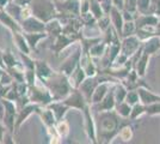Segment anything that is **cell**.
I'll return each mask as SVG.
<instances>
[{
    "mask_svg": "<svg viewBox=\"0 0 160 144\" xmlns=\"http://www.w3.org/2000/svg\"><path fill=\"white\" fill-rule=\"evenodd\" d=\"M59 132H60L61 135H66L67 132H68V126H67L66 123H61L59 125Z\"/></svg>",
    "mask_w": 160,
    "mask_h": 144,
    "instance_id": "14",
    "label": "cell"
},
{
    "mask_svg": "<svg viewBox=\"0 0 160 144\" xmlns=\"http://www.w3.org/2000/svg\"><path fill=\"white\" fill-rule=\"evenodd\" d=\"M128 103H135L138 101V94L136 93H129V95L127 96Z\"/></svg>",
    "mask_w": 160,
    "mask_h": 144,
    "instance_id": "12",
    "label": "cell"
},
{
    "mask_svg": "<svg viewBox=\"0 0 160 144\" xmlns=\"http://www.w3.org/2000/svg\"><path fill=\"white\" fill-rule=\"evenodd\" d=\"M139 47V42L135 37H129L124 41V53L126 54H132V52H134L136 48Z\"/></svg>",
    "mask_w": 160,
    "mask_h": 144,
    "instance_id": "2",
    "label": "cell"
},
{
    "mask_svg": "<svg viewBox=\"0 0 160 144\" xmlns=\"http://www.w3.org/2000/svg\"><path fill=\"white\" fill-rule=\"evenodd\" d=\"M112 17L115 23H116V27L118 28V29H121V27H122V24H121V16L118 14V12L116 10H112Z\"/></svg>",
    "mask_w": 160,
    "mask_h": 144,
    "instance_id": "10",
    "label": "cell"
},
{
    "mask_svg": "<svg viewBox=\"0 0 160 144\" xmlns=\"http://www.w3.org/2000/svg\"><path fill=\"white\" fill-rule=\"evenodd\" d=\"M136 1L138 0H126V7H127L128 11L133 12L136 8Z\"/></svg>",
    "mask_w": 160,
    "mask_h": 144,
    "instance_id": "8",
    "label": "cell"
},
{
    "mask_svg": "<svg viewBox=\"0 0 160 144\" xmlns=\"http://www.w3.org/2000/svg\"><path fill=\"white\" fill-rule=\"evenodd\" d=\"M143 109H145V108H143L142 106H135V108H134V113L132 114V117L136 118V117H138V114L140 115L141 113L143 112Z\"/></svg>",
    "mask_w": 160,
    "mask_h": 144,
    "instance_id": "13",
    "label": "cell"
},
{
    "mask_svg": "<svg viewBox=\"0 0 160 144\" xmlns=\"http://www.w3.org/2000/svg\"><path fill=\"white\" fill-rule=\"evenodd\" d=\"M118 91H120V93L117 94V97H118V100H120V101H122V100H123V96H124V89H123V88H121Z\"/></svg>",
    "mask_w": 160,
    "mask_h": 144,
    "instance_id": "16",
    "label": "cell"
},
{
    "mask_svg": "<svg viewBox=\"0 0 160 144\" xmlns=\"http://www.w3.org/2000/svg\"><path fill=\"white\" fill-rule=\"evenodd\" d=\"M158 22V19L155 18V17H142L140 18L138 23H140V24H138L139 27H145V25H154L155 23Z\"/></svg>",
    "mask_w": 160,
    "mask_h": 144,
    "instance_id": "4",
    "label": "cell"
},
{
    "mask_svg": "<svg viewBox=\"0 0 160 144\" xmlns=\"http://www.w3.org/2000/svg\"><path fill=\"white\" fill-rule=\"evenodd\" d=\"M147 113H149V114H157V113H160V103L151 104L149 107H147Z\"/></svg>",
    "mask_w": 160,
    "mask_h": 144,
    "instance_id": "7",
    "label": "cell"
},
{
    "mask_svg": "<svg viewBox=\"0 0 160 144\" xmlns=\"http://www.w3.org/2000/svg\"><path fill=\"white\" fill-rule=\"evenodd\" d=\"M138 4H139V8H140L142 12H145L147 8H148L149 1L148 0H138Z\"/></svg>",
    "mask_w": 160,
    "mask_h": 144,
    "instance_id": "11",
    "label": "cell"
},
{
    "mask_svg": "<svg viewBox=\"0 0 160 144\" xmlns=\"http://www.w3.org/2000/svg\"><path fill=\"white\" fill-rule=\"evenodd\" d=\"M118 113H121L123 117H128V115H129V113H130V107H129L128 104L122 103V104L118 106Z\"/></svg>",
    "mask_w": 160,
    "mask_h": 144,
    "instance_id": "6",
    "label": "cell"
},
{
    "mask_svg": "<svg viewBox=\"0 0 160 144\" xmlns=\"http://www.w3.org/2000/svg\"><path fill=\"white\" fill-rule=\"evenodd\" d=\"M124 27H126V30H124V34L126 35H128V33H129V35H130L134 31L133 23H127V24H124Z\"/></svg>",
    "mask_w": 160,
    "mask_h": 144,
    "instance_id": "15",
    "label": "cell"
},
{
    "mask_svg": "<svg viewBox=\"0 0 160 144\" xmlns=\"http://www.w3.org/2000/svg\"><path fill=\"white\" fill-rule=\"evenodd\" d=\"M115 3H116V4L118 5V4H120V3H121V0H115Z\"/></svg>",
    "mask_w": 160,
    "mask_h": 144,
    "instance_id": "17",
    "label": "cell"
},
{
    "mask_svg": "<svg viewBox=\"0 0 160 144\" xmlns=\"http://www.w3.org/2000/svg\"><path fill=\"white\" fill-rule=\"evenodd\" d=\"M121 137L123 138L124 141H129V139L132 138V130H130L129 127H126V129H123L122 133H121Z\"/></svg>",
    "mask_w": 160,
    "mask_h": 144,
    "instance_id": "9",
    "label": "cell"
},
{
    "mask_svg": "<svg viewBox=\"0 0 160 144\" xmlns=\"http://www.w3.org/2000/svg\"><path fill=\"white\" fill-rule=\"evenodd\" d=\"M160 48V40L159 39H152L147 42L146 45V53L151 54V53H155Z\"/></svg>",
    "mask_w": 160,
    "mask_h": 144,
    "instance_id": "3",
    "label": "cell"
},
{
    "mask_svg": "<svg viewBox=\"0 0 160 144\" xmlns=\"http://www.w3.org/2000/svg\"><path fill=\"white\" fill-rule=\"evenodd\" d=\"M139 95H140L141 101L143 103H153L154 101H157V100L160 99L158 96H155V95H153V94L146 91L145 89H139Z\"/></svg>",
    "mask_w": 160,
    "mask_h": 144,
    "instance_id": "1",
    "label": "cell"
},
{
    "mask_svg": "<svg viewBox=\"0 0 160 144\" xmlns=\"http://www.w3.org/2000/svg\"><path fill=\"white\" fill-rule=\"evenodd\" d=\"M147 59H148V55L147 53L142 58H141V60L139 61L138 64V73L140 76H143L145 75V70H146V65H147Z\"/></svg>",
    "mask_w": 160,
    "mask_h": 144,
    "instance_id": "5",
    "label": "cell"
}]
</instances>
